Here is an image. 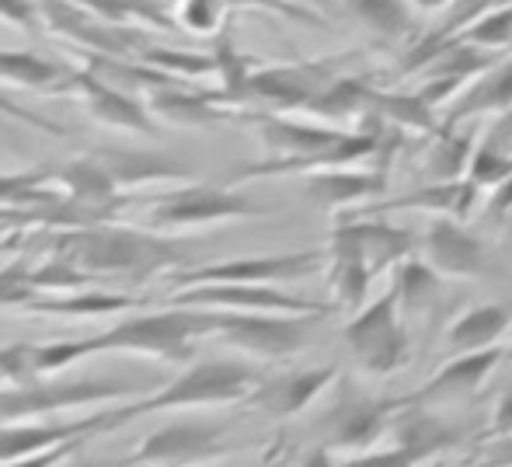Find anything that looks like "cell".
Here are the masks:
<instances>
[{
  "label": "cell",
  "mask_w": 512,
  "mask_h": 467,
  "mask_svg": "<svg viewBox=\"0 0 512 467\" xmlns=\"http://www.w3.org/2000/svg\"><path fill=\"white\" fill-rule=\"evenodd\" d=\"M216 321H220V311L175 304L171 311L122 318L119 325L81 342L32 346V366L39 377H46V373H60L81 363V359L102 356V352H136V356L161 359V363H189L196 356V342L216 335Z\"/></svg>",
  "instance_id": "obj_1"
},
{
  "label": "cell",
  "mask_w": 512,
  "mask_h": 467,
  "mask_svg": "<svg viewBox=\"0 0 512 467\" xmlns=\"http://www.w3.org/2000/svg\"><path fill=\"white\" fill-rule=\"evenodd\" d=\"M53 255H63L77 269L91 276H126L143 283L150 276H161L168 269L192 262L189 241H178L168 234L136 231V227H115L112 220L91 227H70L53 241Z\"/></svg>",
  "instance_id": "obj_2"
},
{
  "label": "cell",
  "mask_w": 512,
  "mask_h": 467,
  "mask_svg": "<svg viewBox=\"0 0 512 467\" xmlns=\"http://www.w3.org/2000/svg\"><path fill=\"white\" fill-rule=\"evenodd\" d=\"M258 384H262V373L255 366L237 363V359H203V363H192L185 373H178L168 387L147 394L143 401L105 408V433H115L126 422L154 412H189V408L248 401V394Z\"/></svg>",
  "instance_id": "obj_3"
},
{
  "label": "cell",
  "mask_w": 512,
  "mask_h": 467,
  "mask_svg": "<svg viewBox=\"0 0 512 467\" xmlns=\"http://www.w3.org/2000/svg\"><path fill=\"white\" fill-rule=\"evenodd\" d=\"M269 206L255 203L234 185L189 182L182 189H171L147 203L150 231H196V227L234 224V220L269 217Z\"/></svg>",
  "instance_id": "obj_4"
},
{
  "label": "cell",
  "mask_w": 512,
  "mask_h": 467,
  "mask_svg": "<svg viewBox=\"0 0 512 467\" xmlns=\"http://www.w3.org/2000/svg\"><path fill=\"white\" fill-rule=\"evenodd\" d=\"M359 53H335L321 60L304 63H283V67H262L244 77L237 91V105H262L265 112H304L345 67L356 63Z\"/></svg>",
  "instance_id": "obj_5"
},
{
  "label": "cell",
  "mask_w": 512,
  "mask_h": 467,
  "mask_svg": "<svg viewBox=\"0 0 512 467\" xmlns=\"http://www.w3.org/2000/svg\"><path fill=\"white\" fill-rule=\"evenodd\" d=\"M342 339L352 359L370 377H391L411 359V339L405 314L398 304V290H387L384 297L359 307L342 328Z\"/></svg>",
  "instance_id": "obj_6"
},
{
  "label": "cell",
  "mask_w": 512,
  "mask_h": 467,
  "mask_svg": "<svg viewBox=\"0 0 512 467\" xmlns=\"http://www.w3.org/2000/svg\"><path fill=\"white\" fill-rule=\"evenodd\" d=\"M147 380H98V377H77V380H35L25 387L0 391V426L25 419H46L70 408L95 405V401H122L133 394L147 391Z\"/></svg>",
  "instance_id": "obj_7"
},
{
  "label": "cell",
  "mask_w": 512,
  "mask_h": 467,
  "mask_svg": "<svg viewBox=\"0 0 512 467\" xmlns=\"http://www.w3.org/2000/svg\"><path fill=\"white\" fill-rule=\"evenodd\" d=\"M321 314H237L220 311L216 339L262 363L290 359L310 346Z\"/></svg>",
  "instance_id": "obj_8"
},
{
  "label": "cell",
  "mask_w": 512,
  "mask_h": 467,
  "mask_svg": "<svg viewBox=\"0 0 512 467\" xmlns=\"http://www.w3.org/2000/svg\"><path fill=\"white\" fill-rule=\"evenodd\" d=\"M324 248H304V251H279V255H248V258H227V262L196 265V269L175 272L168 279L175 290L185 286H206V283H297V279L317 276L324 272Z\"/></svg>",
  "instance_id": "obj_9"
},
{
  "label": "cell",
  "mask_w": 512,
  "mask_h": 467,
  "mask_svg": "<svg viewBox=\"0 0 512 467\" xmlns=\"http://www.w3.org/2000/svg\"><path fill=\"white\" fill-rule=\"evenodd\" d=\"M227 454V426L206 419H171L154 429L126 461L98 467H196Z\"/></svg>",
  "instance_id": "obj_10"
},
{
  "label": "cell",
  "mask_w": 512,
  "mask_h": 467,
  "mask_svg": "<svg viewBox=\"0 0 512 467\" xmlns=\"http://www.w3.org/2000/svg\"><path fill=\"white\" fill-rule=\"evenodd\" d=\"M42 28L70 46L77 53H108V56H140L150 46L143 28L119 25V21H105L95 11L74 4V0H39Z\"/></svg>",
  "instance_id": "obj_11"
},
{
  "label": "cell",
  "mask_w": 512,
  "mask_h": 467,
  "mask_svg": "<svg viewBox=\"0 0 512 467\" xmlns=\"http://www.w3.org/2000/svg\"><path fill=\"white\" fill-rule=\"evenodd\" d=\"M178 307H206V311H237V314H321L328 318L338 311L335 304H317V300L286 293L269 283H206L185 286L171 297Z\"/></svg>",
  "instance_id": "obj_12"
},
{
  "label": "cell",
  "mask_w": 512,
  "mask_h": 467,
  "mask_svg": "<svg viewBox=\"0 0 512 467\" xmlns=\"http://www.w3.org/2000/svg\"><path fill=\"white\" fill-rule=\"evenodd\" d=\"M506 363L502 349H485V352H464V356H450L443 366H436L429 380L415 391L391 398V412L401 408H436V405H457L467 401L485 387V380L495 373V366Z\"/></svg>",
  "instance_id": "obj_13"
},
{
  "label": "cell",
  "mask_w": 512,
  "mask_h": 467,
  "mask_svg": "<svg viewBox=\"0 0 512 467\" xmlns=\"http://www.w3.org/2000/svg\"><path fill=\"white\" fill-rule=\"evenodd\" d=\"M418 258L429 265L446 283H471L485 272L488 248L474 231H467L464 220L432 217L425 234L418 237Z\"/></svg>",
  "instance_id": "obj_14"
},
{
  "label": "cell",
  "mask_w": 512,
  "mask_h": 467,
  "mask_svg": "<svg viewBox=\"0 0 512 467\" xmlns=\"http://www.w3.org/2000/svg\"><path fill=\"white\" fill-rule=\"evenodd\" d=\"M67 95L77 98L98 126L119 129V133H140V136L157 133V119L150 116L147 98L115 88V84L102 81V77H95L84 67L74 70V77L67 84Z\"/></svg>",
  "instance_id": "obj_15"
},
{
  "label": "cell",
  "mask_w": 512,
  "mask_h": 467,
  "mask_svg": "<svg viewBox=\"0 0 512 467\" xmlns=\"http://www.w3.org/2000/svg\"><path fill=\"white\" fill-rule=\"evenodd\" d=\"M481 199V189L471 178H457V182H425L411 192H401L394 199H373V203L359 206L342 217H391V213H429V217H453V220H471L474 206Z\"/></svg>",
  "instance_id": "obj_16"
},
{
  "label": "cell",
  "mask_w": 512,
  "mask_h": 467,
  "mask_svg": "<svg viewBox=\"0 0 512 467\" xmlns=\"http://www.w3.org/2000/svg\"><path fill=\"white\" fill-rule=\"evenodd\" d=\"M307 199L314 206L328 213H352L359 206L373 203V199H384L387 192V168L377 164V168H328V171H314L307 175L304 185Z\"/></svg>",
  "instance_id": "obj_17"
},
{
  "label": "cell",
  "mask_w": 512,
  "mask_h": 467,
  "mask_svg": "<svg viewBox=\"0 0 512 467\" xmlns=\"http://www.w3.org/2000/svg\"><path fill=\"white\" fill-rule=\"evenodd\" d=\"M335 377H338L335 366H310V370H290V373H276V377H262V384L248 394V405L258 408L262 415H272V419H293V415L307 412L335 384Z\"/></svg>",
  "instance_id": "obj_18"
},
{
  "label": "cell",
  "mask_w": 512,
  "mask_h": 467,
  "mask_svg": "<svg viewBox=\"0 0 512 467\" xmlns=\"http://www.w3.org/2000/svg\"><path fill=\"white\" fill-rule=\"evenodd\" d=\"M391 401H349L324 419V447L331 454H363L391 433Z\"/></svg>",
  "instance_id": "obj_19"
},
{
  "label": "cell",
  "mask_w": 512,
  "mask_h": 467,
  "mask_svg": "<svg viewBox=\"0 0 512 467\" xmlns=\"http://www.w3.org/2000/svg\"><path fill=\"white\" fill-rule=\"evenodd\" d=\"M506 112H512V56L495 60L474 81H467L457 91V98L446 105V116L439 122L443 126H464V122L485 119V116H506Z\"/></svg>",
  "instance_id": "obj_20"
},
{
  "label": "cell",
  "mask_w": 512,
  "mask_h": 467,
  "mask_svg": "<svg viewBox=\"0 0 512 467\" xmlns=\"http://www.w3.org/2000/svg\"><path fill=\"white\" fill-rule=\"evenodd\" d=\"M95 433H105V412L77 422H56L53 415H49V422H7V426H0V464L42 454V450H53L70 440H88Z\"/></svg>",
  "instance_id": "obj_21"
},
{
  "label": "cell",
  "mask_w": 512,
  "mask_h": 467,
  "mask_svg": "<svg viewBox=\"0 0 512 467\" xmlns=\"http://www.w3.org/2000/svg\"><path fill=\"white\" fill-rule=\"evenodd\" d=\"M98 164L112 175V182L122 189H136V185H154V182H185L192 178V168L185 161L161 150H126V147H95L88 150Z\"/></svg>",
  "instance_id": "obj_22"
},
{
  "label": "cell",
  "mask_w": 512,
  "mask_h": 467,
  "mask_svg": "<svg viewBox=\"0 0 512 467\" xmlns=\"http://www.w3.org/2000/svg\"><path fill=\"white\" fill-rule=\"evenodd\" d=\"M147 109L157 122H168V126H216V122L234 119V112H227L220 91H189L182 84H164V88L150 91Z\"/></svg>",
  "instance_id": "obj_23"
},
{
  "label": "cell",
  "mask_w": 512,
  "mask_h": 467,
  "mask_svg": "<svg viewBox=\"0 0 512 467\" xmlns=\"http://www.w3.org/2000/svg\"><path fill=\"white\" fill-rule=\"evenodd\" d=\"M373 98H377V88H373V77H356V74H338L321 95L304 109V116L317 119V122H356L352 129H363L366 122L373 119Z\"/></svg>",
  "instance_id": "obj_24"
},
{
  "label": "cell",
  "mask_w": 512,
  "mask_h": 467,
  "mask_svg": "<svg viewBox=\"0 0 512 467\" xmlns=\"http://www.w3.org/2000/svg\"><path fill=\"white\" fill-rule=\"evenodd\" d=\"M512 328V304H474L460 311L450 321L443 342L450 356H464V352H485L499 349V342Z\"/></svg>",
  "instance_id": "obj_25"
},
{
  "label": "cell",
  "mask_w": 512,
  "mask_h": 467,
  "mask_svg": "<svg viewBox=\"0 0 512 467\" xmlns=\"http://www.w3.org/2000/svg\"><path fill=\"white\" fill-rule=\"evenodd\" d=\"M74 70V63L42 56L35 49H0V84H11V88L39 91V95H67Z\"/></svg>",
  "instance_id": "obj_26"
},
{
  "label": "cell",
  "mask_w": 512,
  "mask_h": 467,
  "mask_svg": "<svg viewBox=\"0 0 512 467\" xmlns=\"http://www.w3.org/2000/svg\"><path fill=\"white\" fill-rule=\"evenodd\" d=\"M391 443L411 450L418 461H432V457L446 454L460 443V433L450 422L439 419L432 408H401L391 419Z\"/></svg>",
  "instance_id": "obj_27"
},
{
  "label": "cell",
  "mask_w": 512,
  "mask_h": 467,
  "mask_svg": "<svg viewBox=\"0 0 512 467\" xmlns=\"http://www.w3.org/2000/svg\"><path fill=\"white\" fill-rule=\"evenodd\" d=\"M422 178L425 182H457V178H467V164H471L474 154V129H460V126H443L432 129L429 136H422Z\"/></svg>",
  "instance_id": "obj_28"
},
{
  "label": "cell",
  "mask_w": 512,
  "mask_h": 467,
  "mask_svg": "<svg viewBox=\"0 0 512 467\" xmlns=\"http://www.w3.org/2000/svg\"><path fill=\"white\" fill-rule=\"evenodd\" d=\"M140 300L126 297V293H108V290H74L60 293V297H35L25 311L32 314H60V318H102V314L133 311Z\"/></svg>",
  "instance_id": "obj_29"
},
{
  "label": "cell",
  "mask_w": 512,
  "mask_h": 467,
  "mask_svg": "<svg viewBox=\"0 0 512 467\" xmlns=\"http://www.w3.org/2000/svg\"><path fill=\"white\" fill-rule=\"evenodd\" d=\"M373 116L384 126L401 129L405 136H429L432 129H439L436 109L418 91H377Z\"/></svg>",
  "instance_id": "obj_30"
},
{
  "label": "cell",
  "mask_w": 512,
  "mask_h": 467,
  "mask_svg": "<svg viewBox=\"0 0 512 467\" xmlns=\"http://www.w3.org/2000/svg\"><path fill=\"white\" fill-rule=\"evenodd\" d=\"M443 276L429 269L418 255L405 258V262L394 269V290H398V304L405 321L418 318V314H429L439 304V293H443Z\"/></svg>",
  "instance_id": "obj_31"
},
{
  "label": "cell",
  "mask_w": 512,
  "mask_h": 467,
  "mask_svg": "<svg viewBox=\"0 0 512 467\" xmlns=\"http://www.w3.org/2000/svg\"><path fill=\"white\" fill-rule=\"evenodd\" d=\"M342 4L349 18H356L384 42H398L415 32V4L411 0H342Z\"/></svg>",
  "instance_id": "obj_32"
},
{
  "label": "cell",
  "mask_w": 512,
  "mask_h": 467,
  "mask_svg": "<svg viewBox=\"0 0 512 467\" xmlns=\"http://www.w3.org/2000/svg\"><path fill=\"white\" fill-rule=\"evenodd\" d=\"M506 136H509V122H506V116H499V122L485 133V140L474 147L471 164H467V178H471L481 192L499 189V185L512 175V154H509Z\"/></svg>",
  "instance_id": "obj_33"
},
{
  "label": "cell",
  "mask_w": 512,
  "mask_h": 467,
  "mask_svg": "<svg viewBox=\"0 0 512 467\" xmlns=\"http://www.w3.org/2000/svg\"><path fill=\"white\" fill-rule=\"evenodd\" d=\"M457 39L471 42L488 53H499V49H512V4H499L492 11H485L471 28L457 35Z\"/></svg>",
  "instance_id": "obj_34"
},
{
  "label": "cell",
  "mask_w": 512,
  "mask_h": 467,
  "mask_svg": "<svg viewBox=\"0 0 512 467\" xmlns=\"http://www.w3.org/2000/svg\"><path fill=\"white\" fill-rule=\"evenodd\" d=\"M143 63L150 67L164 70L168 77H178V81H189V77H206V74H216V56H199V53H175V49H157V46H147L140 53Z\"/></svg>",
  "instance_id": "obj_35"
},
{
  "label": "cell",
  "mask_w": 512,
  "mask_h": 467,
  "mask_svg": "<svg viewBox=\"0 0 512 467\" xmlns=\"http://www.w3.org/2000/svg\"><path fill=\"white\" fill-rule=\"evenodd\" d=\"M74 4L88 7V11H95L105 21H119V25H136V21L164 25V14L150 0H74Z\"/></svg>",
  "instance_id": "obj_36"
},
{
  "label": "cell",
  "mask_w": 512,
  "mask_h": 467,
  "mask_svg": "<svg viewBox=\"0 0 512 467\" xmlns=\"http://www.w3.org/2000/svg\"><path fill=\"white\" fill-rule=\"evenodd\" d=\"M39 286H35L32 265L28 262H11L0 269V307H21L25 311L35 297H39Z\"/></svg>",
  "instance_id": "obj_37"
},
{
  "label": "cell",
  "mask_w": 512,
  "mask_h": 467,
  "mask_svg": "<svg viewBox=\"0 0 512 467\" xmlns=\"http://www.w3.org/2000/svg\"><path fill=\"white\" fill-rule=\"evenodd\" d=\"M223 7H227V0H182V7H178V21H182L189 32L206 35L220 25Z\"/></svg>",
  "instance_id": "obj_38"
},
{
  "label": "cell",
  "mask_w": 512,
  "mask_h": 467,
  "mask_svg": "<svg viewBox=\"0 0 512 467\" xmlns=\"http://www.w3.org/2000/svg\"><path fill=\"white\" fill-rule=\"evenodd\" d=\"M418 461L411 450L391 443L387 450H363V454H349L338 467H418Z\"/></svg>",
  "instance_id": "obj_39"
},
{
  "label": "cell",
  "mask_w": 512,
  "mask_h": 467,
  "mask_svg": "<svg viewBox=\"0 0 512 467\" xmlns=\"http://www.w3.org/2000/svg\"><path fill=\"white\" fill-rule=\"evenodd\" d=\"M0 116L21 122V126H32V129H39V133H49V136H67V126H63V122H53V119L39 116V112L21 109V105L14 102V98H7L4 91H0Z\"/></svg>",
  "instance_id": "obj_40"
},
{
  "label": "cell",
  "mask_w": 512,
  "mask_h": 467,
  "mask_svg": "<svg viewBox=\"0 0 512 467\" xmlns=\"http://www.w3.org/2000/svg\"><path fill=\"white\" fill-rule=\"evenodd\" d=\"M0 21L25 28V32H39L42 28L39 0H0Z\"/></svg>",
  "instance_id": "obj_41"
},
{
  "label": "cell",
  "mask_w": 512,
  "mask_h": 467,
  "mask_svg": "<svg viewBox=\"0 0 512 467\" xmlns=\"http://www.w3.org/2000/svg\"><path fill=\"white\" fill-rule=\"evenodd\" d=\"M81 447H84V440H70V443H60V447H53V450H42V454H28V457H18V461H4L0 467H60L74 454H81Z\"/></svg>",
  "instance_id": "obj_42"
},
{
  "label": "cell",
  "mask_w": 512,
  "mask_h": 467,
  "mask_svg": "<svg viewBox=\"0 0 512 467\" xmlns=\"http://www.w3.org/2000/svg\"><path fill=\"white\" fill-rule=\"evenodd\" d=\"M509 433H512V391L499 394L492 415H488V429L481 433V443H485V440H499V436H509Z\"/></svg>",
  "instance_id": "obj_43"
},
{
  "label": "cell",
  "mask_w": 512,
  "mask_h": 467,
  "mask_svg": "<svg viewBox=\"0 0 512 467\" xmlns=\"http://www.w3.org/2000/svg\"><path fill=\"white\" fill-rule=\"evenodd\" d=\"M474 467H512V433L481 443V454Z\"/></svg>",
  "instance_id": "obj_44"
},
{
  "label": "cell",
  "mask_w": 512,
  "mask_h": 467,
  "mask_svg": "<svg viewBox=\"0 0 512 467\" xmlns=\"http://www.w3.org/2000/svg\"><path fill=\"white\" fill-rule=\"evenodd\" d=\"M485 213L488 217H509L512 213V175L499 189H492V196H488V203H485Z\"/></svg>",
  "instance_id": "obj_45"
},
{
  "label": "cell",
  "mask_w": 512,
  "mask_h": 467,
  "mask_svg": "<svg viewBox=\"0 0 512 467\" xmlns=\"http://www.w3.org/2000/svg\"><path fill=\"white\" fill-rule=\"evenodd\" d=\"M300 467H338L335 461H331V450L328 447H321V450H314V454H307L304 457V464Z\"/></svg>",
  "instance_id": "obj_46"
},
{
  "label": "cell",
  "mask_w": 512,
  "mask_h": 467,
  "mask_svg": "<svg viewBox=\"0 0 512 467\" xmlns=\"http://www.w3.org/2000/svg\"><path fill=\"white\" fill-rule=\"evenodd\" d=\"M0 143L18 147V129H14V119H7V116H0Z\"/></svg>",
  "instance_id": "obj_47"
},
{
  "label": "cell",
  "mask_w": 512,
  "mask_h": 467,
  "mask_svg": "<svg viewBox=\"0 0 512 467\" xmlns=\"http://www.w3.org/2000/svg\"><path fill=\"white\" fill-rule=\"evenodd\" d=\"M415 4V11H425V14H443L446 7L453 4V0H411Z\"/></svg>",
  "instance_id": "obj_48"
},
{
  "label": "cell",
  "mask_w": 512,
  "mask_h": 467,
  "mask_svg": "<svg viewBox=\"0 0 512 467\" xmlns=\"http://www.w3.org/2000/svg\"><path fill=\"white\" fill-rule=\"evenodd\" d=\"M502 356H506V363H512V328H509V346L502 349Z\"/></svg>",
  "instance_id": "obj_49"
},
{
  "label": "cell",
  "mask_w": 512,
  "mask_h": 467,
  "mask_svg": "<svg viewBox=\"0 0 512 467\" xmlns=\"http://www.w3.org/2000/svg\"><path fill=\"white\" fill-rule=\"evenodd\" d=\"M506 4H512V0H506Z\"/></svg>",
  "instance_id": "obj_50"
}]
</instances>
